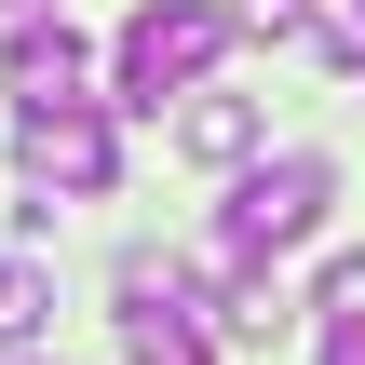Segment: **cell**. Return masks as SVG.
<instances>
[{
  "instance_id": "obj_1",
  "label": "cell",
  "mask_w": 365,
  "mask_h": 365,
  "mask_svg": "<svg viewBox=\"0 0 365 365\" xmlns=\"http://www.w3.org/2000/svg\"><path fill=\"white\" fill-rule=\"evenodd\" d=\"M244 41V14L217 0H135L122 41H108V108H163V95H203V68Z\"/></svg>"
},
{
  "instance_id": "obj_2",
  "label": "cell",
  "mask_w": 365,
  "mask_h": 365,
  "mask_svg": "<svg viewBox=\"0 0 365 365\" xmlns=\"http://www.w3.org/2000/svg\"><path fill=\"white\" fill-rule=\"evenodd\" d=\"M325 203H339V163H325V149H271V163H244V190H230V217H217V271H271V257H298V244L325 230Z\"/></svg>"
},
{
  "instance_id": "obj_3",
  "label": "cell",
  "mask_w": 365,
  "mask_h": 365,
  "mask_svg": "<svg viewBox=\"0 0 365 365\" xmlns=\"http://www.w3.org/2000/svg\"><path fill=\"white\" fill-rule=\"evenodd\" d=\"M14 176L54 190V203H108V190H122V122H108V95H27V108H14Z\"/></svg>"
},
{
  "instance_id": "obj_4",
  "label": "cell",
  "mask_w": 365,
  "mask_h": 365,
  "mask_svg": "<svg viewBox=\"0 0 365 365\" xmlns=\"http://www.w3.org/2000/svg\"><path fill=\"white\" fill-rule=\"evenodd\" d=\"M0 68H14V95H81V81H95V41H81L68 14H41V0H27V14H14V41H0Z\"/></svg>"
},
{
  "instance_id": "obj_5",
  "label": "cell",
  "mask_w": 365,
  "mask_h": 365,
  "mask_svg": "<svg viewBox=\"0 0 365 365\" xmlns=\"http://www.w3.org/2000/svg\"><path fill=\"white\" fill-rule=\"evenodd\" d=\"M176 149H190V163H257V108H244V95H190V108H176Z\"/></svg>"
},
{
  "instance_id": "obj_6",
  "label": "cell",
  "mask_w": 365,
  "mask_h": 365,
  "mask_svg": "<svg viewBox=\"0 0 365 365\" xmlns=\"http://www.w3.org/2000/svg\"><path fill=\"white\" fill-rule=\"evenodd\" d=\"M41 325H54V271L41 257H0V352H27Z\"/></svg>"
},
{
  "instance_id": "obj_7",
  "label": "cell",
  "mask_w": 365,
  "mask_h": 365,
  "mask_svg": "<svg viewBox=\"0 0 365 365\" xmlns=\"http://www.w3.org/2000/svg\"><path fill=\"white\" fill-rule=\"evenodd\" d=\"M217 325H230V339H284L298 312H284V284H271V271H230V298H217Z\"/></svg>"
},
{
  "instance_id": "obj_8",
  "label": "cell",
  "mask_w": 365,
  "mask_h": 365,
  "mask_svg": "<svg viewBox=\"0 0 365 365\" xmlns=\"http://www.w3.org/2000/svg\"><path fill=\"white\" fill-rule=\"evenodd\" d=\"M312 312H325V325H365V257H325V284H312Z\"/></svg>"
},
{
  "instance_id": "obj_9",
  "label": "cell",
  "mask_w": 365,
  "mask_h": 365,
  "mask_svg": "<svg viewBox=\"0 0 365 365\" xmlns=\"http://www.w3.org/2000/svg\"><path fill=\"white\" fill-rule=\"evenodd\" d=\"M325 365H365V325H325Z\"/></svg>"
},
{
  "instance_id": "obj_10",
  "label": "cell",
  "mask_w": 365,
  "mask_h": 365,
  "mask_svg": "<svg viewBox=\"0 0 365 365\" xmlns=\"http://www.w3.org/2000/svg\"><path fill=\"white\" fill-rule=\"evenodd\" d=\"M339 27H352V41H365V0H339Z\"/></svg>"
},
{
  "instance_id": "obj_11",
  "label": "cell",
  "mask_w": 365,
  "mask_h": 365,
  "mask_svg": "<svg viewBox=\"0 0 365 365\" xmlns=\"http://www.w3.org/2000/svg\"><path fill=\"white\" fill-rule=\"evenodd\" d=\"M0 14H27V0H0Z\"/></svg>"
}]
</instances>
